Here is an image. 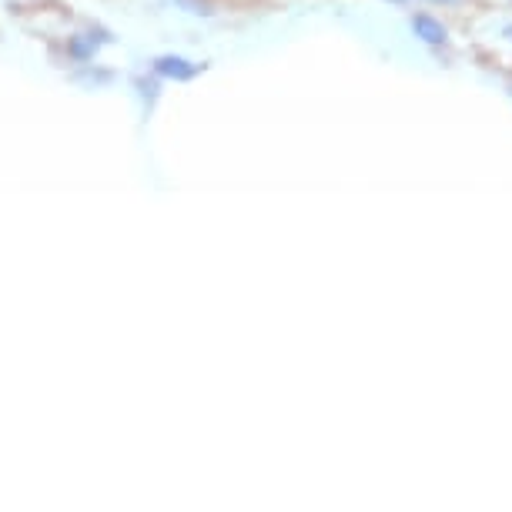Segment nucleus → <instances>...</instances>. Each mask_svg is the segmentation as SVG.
Instances as JSON below:
<instances>
[{"label":"nucleus","mask_w":512,"mask_h":512,"mask_svg":"<svg viewBox=\"0 0 512 512\" xmlns=\"http://www.w3.org/2000/svg\"><path fill=\"white\" fill-rule=\"evenodd\" d=\"M506 34H509V37H512V27H506Z\"/></svg>","instance_id":"7ed1b4c3"},{"label":"nucleus","mask_w":512,"mask_h":512,"mask_svg":"<svg viewBox=\"0 0 512 512\" xmlns=\"http://www.w3.org/2000/svg\"><path fill=\"white\" fill-rule=\"evenodd\" d=\"M412 31L419 34L422 41H429V44H442V41H446V27L436 24L432 17H425V14L412 17Z\"/></svg>","instance_id":"f03ea898"},{"label":"nucleus","mask_w":512,"mask_h":512,"mask_svg":"<svg viewBox=\"0 0 512 512\" xmlns=\"http://www.w3.org/2000/svg\"><path fill=\"white\" fill-rule=\"evenodd\" d=\"M154 71L158 74H164V77H175V81H191L201 67L198 64H191V61H185V57H175V54H164V57H158L154 61Z\"/></svg>","instance_id":"f257e3e1"}]
</instances>
